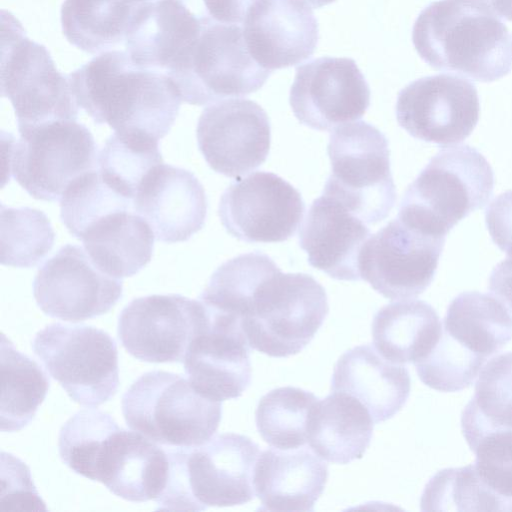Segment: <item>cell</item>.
<instances>
[{"label": "cell", "mask_w": 512, "mask_h": 512, "mask_svg": "<svg viewBox=\"0 0 512 512\" xmlns=\"http://www.w3.org/2000/svg\"><path fill=\"white\" fill-rule=\"evenodd\" d=\"M123 283L102 272L79 245L67 244L49 258L33 281L39 308L48 316L79 322L107 313Z\"/></svg>", "instance_id": "cell-16"}, {"label": "cell", "mask_w": 512, "mask_h": 512, "mask_svg": "<svg viewBox=\"0 0 512 512\" xmlns=\"http://www.w3.org/2000/svg\"><path fill=\"white\" fill-rule=\"evenodd\" d=\"M318 401L313 393L297 387L269 391L261 397L255 411L259 434L275 448L305 446L310 417Z\"/></svg>", "instance_id": "cell-34"}, {"label": "cell", "mask_w": 512, "mask_h": 512, "mask_svg": "<svg viewBox=\"0 0 512 512\" xmlns=\"http://www.w3.org/2000/svg\"><path fill=\"white\" fill-rule=\"evenodd\" d=\"M445 238L411 227L397 217L363 245L361 279L391 300L417 297L434 279Z\"/></svg>", "instance_id": "cell-12"}, {"label": "cell", "mask_w": 512, "mask_h": 512, "mask_svg": "<svg viewBox=\"0 0 512 512\" xmlns=\"http://www.w3.org/2000/svg\"><path fill=\"white\" fill-rule=\"evenodd\" d=\"M242 28L251 57L271 72L310 58L319 38L317 19L299 0H258Z\"/></svg>", "instance_id": "cell-19"}, {"label": "cell", "mask_w": 512, "mask_h": 512, "mask_svg": "<svg viewBox=\"0 0 512 512\" xmlns=\"http://www.w3.org/2000/svg\"><path fill=\"white\" fill-rule=\"evenodd\" d=\"M203 14L215 23L243 26L258 0H197Z\"/></svg>", "instance_id": "cell-40"}, {"label": "cell", "mask_w": 512, "mask_h": 512, "mask_svg": "<svg viewBox=\"0 0 512 512\" xmlns=\"http://www.w3.org/2000/svg\"><path fill=\"white\" fill-rule=\"evenodd\" d=\"M136 431L118 426L107 413L83 409L61 427L58 449L62 461L75 473L101 482L106 488L121 468Z\"/></svg>", "instance_id": "cell-24"}, {"label": "cell", "mask_w": 512, "mask_h": 512, "mask_svg": "<svg viewBox=\"0 0 512 512\" xmlns=\"http://www.w3.org/2000/svg\"><path fill=\"white\" fill-rule=\"evenodd\" d=\"M162 163L158 139L140 132H114L98 154L103 180L132 201L148 173Z\"/></svg>", "instance_id": "cell-33"}, {"label": "cell", "mask_w": 512, "mask_h": 512, "mask_svg": "<svg viewBox=\"0 0 512 512\" xmlns=\"http://www.w3.org/2000/svg\"><path fill=\"white\" fill-rule=\"evenodd\" d=\"M59 202L61 221L77 239L104 215L134 208L132 200L116 192L103 180L98 168L73 181Z\"/></svg>", "instance_id": "cell-37"}, {"label": "cell", "mask_w": 512, "mask_h": 512, "mask_svg": "<svg viewBox=\"0 0 512 512\" xmlns=\"http://www.w3.org/2000/svg\"><path fill=\"white\" fill-rule=\"evenodd\" d=\"M289 103L301 124L330 130L365 114L370 88L353 59L324 56L296 68Z\"/></svg>", "instance_id": "cell-18"}, {"label": "cell", "mask_w": 512, "mask_h": 512, "mask_svg": "<svg viewBox=\"0 0 512 512\" xmlns=\"http://www.w3.org/2000/svg\"><path fill=\"white\" fill-rule=\"evenodd\" d=\"M8 142V172L33 198L59 201L84 173L98 168L97 145L76 120H57L18 130Z\"/></svg>", "instance_id": "cell-9"}, {"label": "cell", "mask_w": 512, "mask_h": 512, "mask_svg": "<svg viewBox=\"0 0 512 512\" xmlns=\"http://www.w3.org/2000/svg\"><path fill=\"white\" fill-rule=\"evenodd\" d=\"M131 1H133V2H135L137 4H144V3L150 2L151 0H131Z\"/></svg>", "instance_id": "cell-44"}, {"label": "cell", "mask_w": 512, "mask_h": 512, "mask_svg": "<svg viewBox=\"0 0 512 512\" xmlns=\"http://www.w3.org/2000/svg\"><path fill=\"white\" fill-rule=\"evenodd\" d=\"M489 290L512 311V255L493 268Z\"/></svg>", "instance_id": "cell-41"}, {"label": "cell", "mask_w": 512, "mask_h": 512, "mask_svg": "<svg viewBox=\"0 0 512 512\" xmlns=\"http://www.w3.org/2000/svg\"><path fill=\"white\" fill-rule=\"evenodd\" d=\"M1 431L26 427L46 397L49 379L41 367L1 336Z\"/></svg>", "instance_id": "cell-32"}, {"label": "cell", "mask_w": 512, "mask_h": 512, "mask_svg": "<svg viewBox=\"0 0 512 512\" xmlns=\"http://www.w3.org/2000/svg\"><path fill=\"white\" fill-rule=\"evenodd\" d=\"M196 137L199 150L215 172L239 179L265 162L271 125L266 111L255 101L230 98L202 111Z\"/></svg>", "instance_id": "cell-17"}, {"label": "cell", "mask_w": 512, "mask_h": 512, "mask_svg": "<svg viewBox=\"0 0 512 512\" xmlns=\"http://www.w3.org/2000/svg\"><path fill=\"white\" fill-rule=\"evenodd\" d=\"M169 474L157 510L201 511L241 505L254 498L259 446L249 437L224 433L191 448L166 450Z\"/></svg>", "instance_id": "cell-4"}, {"label": "cell", "mask_w": 512, "mask_h": 512, "mask_svg": "<svg viewBox=\"0 0 512 512\" xmlns=\"http://www.w3.org/2000/svg\"><path fill=\"white\" fill-rule=\"evenodd\" d=\"M374 424L367 408L355 397L331 392L312 411L307 444L328 462L348 464L363 457Z\"/></svg>", "instance_id": "cell-27"}, {"label": "cell", "mask_w": 512, "mask_h": 512, "mask_svg": "<svg viewBox=\"0 0 512 512\" xmlns=\"http://www.w3.org/2000/svg\"><path fill=\"white\" fill-rule=\"evenodd\" d=\"M411 379L404 364L385 359L374 346H355L337 360L332 392H344L359 400L375 424L386 421L405 405Z\"/></svg>", "instance_id": "cell-25"}, {"label": "cell", "mask_w": 512, "mask_h": 512, "mask_svg": "<svg viewBox=\"0 0 512 512\" xmlns=\"http://www.w3.org/2000/svg\"><path fill=\"white\" fill-rule=\"evenodd\" d=\"M512 38L500 18L475 0H439L418 15L412 42L435 70L493 82L512 70Z\"/></svg>", "instance_id": "cell-2"}, {"label": "cell", "mask_w": 512, "mask_h": 512, "mask_svg": "<svg viewBox=\"0 0 512 512\" xmlns=\"http://www.w3.org/2000/svg\"><path fill=\"white\" fill-rule=\"evenodd\" d=\"M2 493L1 509L3 510H46L45 504L36 491L25 463L11 454L2 452Z\"/></svg>", "instance_id": "cell-38"}, {"label": "cell", "mask_w": 512, "mask_h": 512, "mask_svg": "<svg viewBox=\"0 0 512 512\" xmlns=\"http://www.w3.org/2000/svg\"><path fill=\"white\" fill-rule=\"evenodd\" d=\"M371 236L366 223L336 199H315L299 231L300 247L309 264L331 278L361 279L359 255Z\"/></svg>", "instance_id": "cell-22"}, {"label": "cell", "mask_w": 512, "mask_h": 512, "mask_svg": "<svg viewBox=\"0 0 512 512\" xmlns=\"http://www.w3.org/2000/svg\"><path fill=\"white\" fill-rule=\"evenodd\" d=\"M494 189V173L474 147H442L408 186L398 218L425 233L446 237L462 219L483 208Z\"/></svg>", "instance_id": "cell-5"}, {"label": "cell", "mask_w": 512, "mask_h": 512, "mask_svg": "<svg viewBox=\"0 0 512 512\" xmlns=\"http://www.w3.org/2000/svg\"><path fill=\"white\" fill-rule=\"evenodd\" d=\"M395 113L399 125L414 138L438 145L459 143L478 123V92L459 76L422 77L398 93Z\"/></svg>", "instance_id": "cell-15"}, {"label": "cell", "mask_w": 512, "mask_h": 512, "mask_svg": "<svg viewBox=\"0 0 512 512\" xmlns=\"http://www.w3.org/2000/svg\"><path fill=\"white\" fill-rule=\"evenodd\" d=\"M500 19L512 21V0H475Z\"/></svg>", "instance_id": "cell-42"}, {"label": "cell", "mask_w": 512, "mask_h": 512, "mask_svg": "<svg viewBox=\"0 0 512 512\" xmlns=\"http://www.w3.org/2000/svg\"><path fill=\"white\" fill-rule=\"evenodd\" d=\"M1 94L14 108L18 130L78 117L67 75L57 70L46 47L29 39L18 20L4 10Z\"/></svg>", "instance_id": "cell-8"}, {"label": "cell", "mask_w": 512, "mask_h": 512, "mask_svg": "<svg viewBox=\"0 0 512 512\" xmlns=\"http://www.w3.org/2000/svg\"><path fill=\"white\" fill-rule=\"evenodd\" d=\"M133 207L149 223L158 241L176 243L202 229L207 198L191 171L162 163L139 186Z\"/></svg>", "instance_id": "cell-20"}, {"label": "cell", "mask_w": 512, "mask_h": 512, "mask_svg": "<svg viewBox=\"0 0 512 512\" xmlns=\"http://www.w3.org/2000/svg\"><path fill=\"white\" fill-rule=\"evenodd\" d=\"M304 212L299 191L280 176L265 171L232 182L223 192L218 208L226 231L249 243L289 239Z\"/></svg>", "instance_id": "cell-14"}, {"label": "cell", "mask_w": 512, "mask_h": 512, "mask_svg": "<svg viewBox=\"0 0 512 512\" xmlns=\"http://www.w3.org/2000/svg\"><path fill=\"white\" fill-rule=\"evenodd\" d=\"M328 312L327 295L318 281L305 273H283L264 253L236 307L250 347L277 358L301 352Z\"/></svg>", "instance_id": "cell-3"}, {"label": "cell", "mask_w": 512, "mask_h": 512, "mask_svg": "<svg viewBox=\"0 0 512 512\" xmlns=\"http://www.w3.org/2000/svg\"><path fill=\"white\" fill-rule=\"evenodd\" d=\"M32 348L76 403L99 406L117 392L118 351L107 332L88 325L53 323L37 332Z\"/></svg>", "instance_id": "cell-11"}, {"label": "cell", "mask_w": 512, "mask_h": 512, "mask_svg": "<svg viewBox=\"0 0 512 512\" xmlns=\"http://www.w3.org/2000/svg\"><path fill=\"white\" fill-rule=\"evenodd\" d=\"M461 428L470 448L491 433L512 430V352L496 355L481 368Z\"/></svg>", "instance_id": "cell-31"}, {"label": "cell", "mask_w": 512, "mask_h": 512, "mask_svg": "<svg viewBox=\"0 0 512 512\" xmlns=\"http://www.w3.org/2000/svg\"><path fill=\"white\" fill-rule=\"evenodd\" d=\"M442 323L436 310L422 300H405L383 306L374 316L375 349L387 360L417 363L437 343Z\"/></svg>", "instance_id": "cell-28"}, {"label": "cell", "mask_w": 512, "mask_h": 512, "mask_svg": "<svg viewBox=\"0 0 512 512\" xmlns=\"http://www.w3.org/2000/svg\"><path fill=\"white\" fill-rule=\"evenodd\" d=\"M442 329L464 349L487 360L512 339V314L489 294L463 292L449 304Z\"/></svg>", "instance_id": "cell-29"}, {"label": "cell", "mask_w": 512, "mask_h": 512, "mask_svg": "<svg viewBox=\"0 0 512 512\" xmlns=\"http://www.w3.org/2000/svg\"><path fill=\"white\" fill-rule=\"evenodd\" d=\"M209 323L204 304L179 294L133 299L118 320V337L133 357L150 363L183 362Z\"/></svg>", "instance_id": "cell-13"}, {"label": "cell", "mask_w": 512, "mask_h": 512, "mask_svg": "<svg viewBox=\"0 0 512 512\" xmlns=\"http://www.w3.org/2000/svg\"><path fill=\"white\" fill-rule=\"evenodd\" d=\"M142 4L131 0H64L61 25L69 43L100 54L125 42Z\"/></svg>", "instance_id": "cell-30"}, {"label": "cell", "mask_w": 512, "mask_h": 512, "mask_svg": "<svg viewBox=\"0 0 512 512\" xmlns=\"http://www.w3.org/2000/svg\"><path fill=\"white\" fill-rule=\"evenodd\" d=\"M67 78L78 106L114 132L159 140L170 131L182 102L166 73L138 65L126 50L102 52Z\"/></svg>", "instance_id": "cell-1"}, {"label": "cell", "mask_w": 512, "mask_h": 512, "mask_svg": "<svg viewBox=\"0 0 512 512\" xmlns=\"http://www.w3.org/2000/svg\"><path fill=\"white\" fill-rule=\"evenodd\" d=\"M327 153L331 174L322 194L342 203L366 224L384 220L396 202L385 135L365 121L345 123L330 134Z\"/></svg>", "instance_id": "cell-7"}, {"label": "cell", "mask_w": 512, "mask_h": 512, "mask_svg": "<svg viewBox=\"0 0 512 512\" xmlns=\"http://www.w3.org/2000/svg\"><path fill=\"white\" fill-rule=\"evenodd\" d=\"M154 238L149 223L130 208L99 218L79 240L102 272L121 279L135 275L150 262Z\"/></svg>", "instance_id": "cell-26"}, {"label": "cell", "mask_w": 512, "mask_h": 512, "mask_svg": "<svg viewBox=\"0 0 512 512\" xmlns=\"http://www.w3.org/2000/svg\"><path fill=\"white\" fill-rule=\"evenodd\" d=\"M127 425L155 443L197 447L217 431L222 404L211 400L179 374L151 371L140 376L122 397Z\"/></svg>", "instance_id": "cell-6"}, {"label": "cell", "mask_w": 512, "mask_h": 512, "mask_svg": "<svg viewBox=\"0 0 512 512\" xmlns=\"http://www.w3.org/2000/svg\"><path fill=\"white\" fill-rule=\"evenodd\" d=\"M422 511H508V503L497 495L477 474L473 464L446 468L426 484Z\"/></svg>", "instance_id": "cell-35"}, {"label": "cell", "mask_w": 512, "mask_h": 512, "mask_svg": "<svg viewBox=\"0 0 512 512\" xmlns=\"http://www.w3.org/2000/svg\"><path fill=\"white\" fill-rule=\"evenodd\" d=\"M485 222L493 242L512 255V190L501 193L488 205Z\"/></svg>", "instance_id": "cell-39"}, {"label": "cell", "mask_w": 512, "mask_h": 512, "mask_svg": "<svg viewBox=\"0 0 512 512\" xmlns=\"http://www.w3.org/2000/svg\"><path fill=\"white\" fill-rule=\"evenodd\" d=\"M208 317L186 352L185 372L195 390L211 400L238 398L251 383V347L239 326Z\"/></svg>", "instance_id": "cell-21"}, {"label": "cell", "mask_w": 512, "mask_h": 512, "mask_svg": "<svg viewBox=\"0 0 512 512\" xmlns=\"http://www.w3.org/2000/svg\"><path fill=\"white\" fill-rule=\"evenodd\" d=\"M328 474V465L311 448L262 451L253 478L260 510L313 511Z\"/></svg>", "instance_id": "cell-23"}, {"label": "cell", "mask_w": 512, "mask_h": 512, "mask_svg": "<svg viewBox=\"0 0 512 512\" xmlns=\"http://www.w3.org/2000/svg\"><path fill=\"white\" fill-rule=\"evenodd\" d=\"M271 73L251 57L242 26L214 23L204 26L167 75L183 101L202 106L253 93Z\"/></svg>", "instance_id": "cell-10"}, {"label": "cell", "mask_w": 512, "mask_h": 512, "mask_svg": "<svg viewBox=\"0 0 512 512\" xmlns=\"http://www.w3.org/2000/svg\"><path fill=\"white\" fill-rule=\"evenodd\" d=\"M1 263L31 268L50 252L55 233L46 214L30 207L11 208L1 204Z\"/></svg>", "instance_id": "cell-36"}, {"label": "cell", "mask_w": 512, "mask_h": 512, "mask_svg": "<svg viewBox=\"0 0 512 512\" xmlns=\"http://www.w3.org/2000/svg\"><path fill=\"white\" fill-rule=\"evenodd\" d=\"M309 6L310 8H321L325 5L333 3L335 0H299Z\"/></svg>", "instance_id": "cell-43"}]
</instances>
